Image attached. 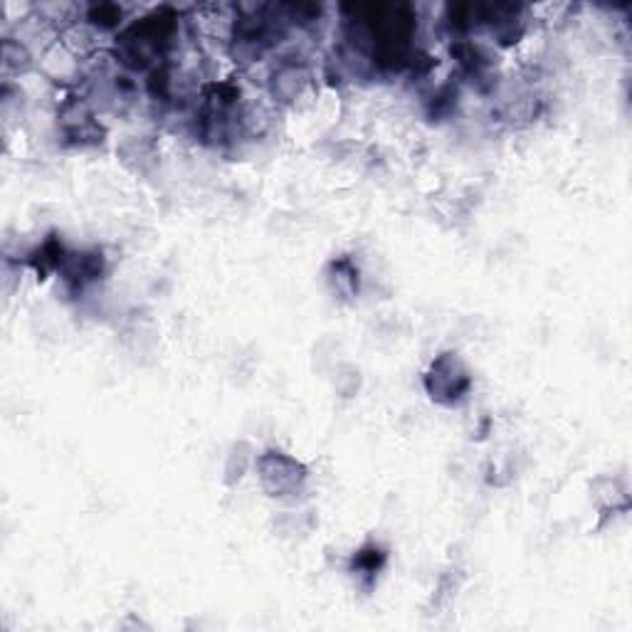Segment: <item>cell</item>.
<instances>
[{
	"mask_svg": "<svg viewBox=\"0 0 632 632\" xmlns=\"http://www.w3.org/2000/svg\"><path fill=\"white\" fill-rule=\"evenodd\" d=\"M262 482L275 496H285L304 482V469L300 463L289 459L282 453H269L260 459Z\"/></svg>",
	"mask_w": 632,
	"mask_h": 632,
	"instance_id": "cell-2",
	"label": "cell"
},
{
	"mask_svg": "<svg viewBox=\"0 0 632 632\" xmlns=\"http://www.w3.org/2000/svg\"><path fill=\"white\" fill-rule=\"evenodd\" d=\"M467 388L469 376L465 371V366L459 364V358H455L453 354H445L432 364L428 374V391L432 399L440 403H453L457 399H463Z\"/></svg>",
	"mask_w": 632,
	"mask_h": 632,
	"instance_id": "cell-1",
	"label": "cell"
}]
</instances>
